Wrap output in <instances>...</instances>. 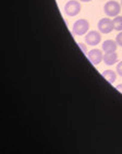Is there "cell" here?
<instances>
[{
    "instance_id": "2e32d148",
    "label": "cell",
    "mask_w": 122,
    "mask_h": 154,
    "mask_svg": "<svg viewBox=\"0 0 122 154\" xmlns=\"http://www.w3.org/2000/svg\"><path fill=\"white\" fill-rule=\"evenodd\" d=\"M121 7H122V0H121Z\"/></svg>"
},
{
    "instance_id": "7a4b0ae2",
    "label": "cell",
    "mask_w": 122,
    "mask_h": 154,
    "mask_svg": "<svg viewBox=\"0 0 122 154\" xmlns=\"http://www.w3.org/2000/svg\"><path fill=\"white\" fill-rule=\"evenodd\" d=\"M120 11H121V5L113 0L106 2V5L104 6V12L108 17H117L119 15Z\"/></svg>"
},
{
    "instance_id": "4fadbf2b",
    "label": "cell",
    "mask_w": 122,
    "mask_h": 154,
    "mask_svg": "<svg viewBox=\"0 0 122 154\" xmlns=\"http://www.w3.org/2000/svg\"><path fill=\"white\" fill-rule=\"evenodd\" d=\"M79 46H80V48L82 49V51H83L84 54H87V49H86V47H85V45H84L83 43H79Z\"/></svg>"
},
{
    "instance_id": "52a82bcc",
    "label": "cell",
    "mask_w": 122,
    "mask_h": 154,
    "mask_svg": "<svg viewBox=\"0 0 122 154\" xmlns=\"http://www.w3.org/2000/svg\"><path fill=\"white\" fill-rule=\"evenodd\" d=\"M118 46H119V45L117 44L116 41L107 39V41H105L104 43H103L101 48H103V51H104L105 53H115V51H117Z\"/></svg>"
},
{
    "instance_id": "8fae6325",
    "label": "cell",
    "mask_w": 122,
    "mask_h": 154,
    "mask_svg": "<svg viewBox=\"0 0 122 154\" xmlns=\"http://www.w3.org/2000/svg\"><path fill=\"white\" fill-rule=\"evenodd\" d=\"M116 42H117V44H118L119 46H121V47H122V31L119 33V34H118V35H117Z\"/></svg>"
},
{
    "instance_id": "30bf717a",
    "label": "cell",
    "mask_w": 122,
    "mask_h": 154,
    "mask_svg": "<svg viewBox=\"0 0 122 154\" xmlns=\"http://www.w3.org/2000/svg\"><path fill=\"white\" fill-rule=\"evenodd\" d=\"M112 22H113V27H115V30L121 32L122 31V17L117 15V17H115Z\"/></svg>"
},
{
    "instance_id": "8992f818",
    "label": "cell",
    "mask_w": 122,
    "mask_h": 154,
    "mask_svg": "<svg viewBox=\"0 0 122 154\" xmlns=\"http://www.w3.org/2000/svg\"><path fill=\"white\" fill-rule=\"evenodd\" d=\"M100 32H97V31H91L85 36V42H86V44L88 46H96V45H98L100 43Z\"/></svg>"
},
{
    "instance_id": "ba28073f",
    "label": "cell",
    "mask_w": 122,
    "mask_h": 154,
    "mask_svg": "<svg viewBox=\"0 0 122 154\" xmlns=\"http://www.w3.org/2000/svg\"><path fill=\"white\" fill-rule=\"evenodd\" d=\"M104 61H105V63L108 66L115 65V63L118 61V55H117L116 51H115V53H105Z\"/></svg>"
},
{
    "instance_id": "5bb4252c",
    "label": "cell",
    "mask_w": 122,
    "mask_h": 154,
    "mask_svg": "<svg viewBox=\"0 0 122 154\" xmlns=\"http://www.w3.org/2000/svg\"><path fill=\"white\" fill-rule=\"evenodd\" d=\"M116 89L118 90V91H119V92L122 94V84H118V85L116 86Z\"/></svg>"
},
{
    "instance_id": "6da1fadb",
    "label": "cell",
    "mask_w": 122,
    "mask_h": 154,
    "mask_svg": "<svg viewBox=\"0 0 122 154\" xmlns=\"http://www.w3.org/2000/svg\"><path fill=\"white\" fill-rule=\"evenodd\" d=\"M80 2L81 1H79V0H70V1H68L66 3V6H64L66 14L69 15V17H75V15H78L81 12V9H82Z\"/></svg>"
},
{
    "instance_id": "9c48e42d",
    "label": "cell",
    "mask_w": 122,
    "mask_h": 154,
    "mask_svg": "<svg viewBox=\"0 0 122 154\" xmlns=\"http://www.w3.org/2000/svg\"><path fill=\"white\" fill-rule=\"evenodd\" d=\"M103 77H104L109 83L113 84V82H115L117 79V71L115 72L113 70H105V71L103 72Z\"/></svg>"
},
{
    "instance_id": "3957f363",
    "label": "cell",
    "mask_w": 122,
    "mask_h": 154,
    "mask_svg": "<svg viewBox=\"0 0 122 154\" xmlns=\"http://www.w3.org/2000/svg\"><path fill=\"white\" fill-rule=\"evenodd\" d=\"M89 29V23L88 21L85 20V19H80L73 24V27H72V32L75 35H84L85 33H87Z\"/></svg>"
},
{
    "instance_id": "5b68a950",
    "label": "cell",
    "mask_w": 122,
    "mask_h": 154,
    "mask_svg": "<svg viewBox=\"0 0 122 154\" xmlns=\"http://www.w3.org/2000/svg\"><path fill=\"white\" fill-rule=\"evenodd\" d=\"M87 58L89 59V61L92 62L93 65H99L103 60H104V55H103V51L100 49H92V51H89L87 53Z\"/></svg>"
},
{
    "instance_id": "277c9868",
    "label": "cell",
    "mask_w": 122,
    "mask_h": 154,
    "mask_svg": "<svg viewBox=\"0 0 122 154\" xmlns=\"http://www.w3.org/2000/svg\"><path fill=\"white\" fill-rule=\"evenodd\" d=\"M98 30H99V32L104 33V34H108V33L112 32V31L115 30L112 20H110L109 18H104V19H101V20H99Z\"/></svg>"
},
{
    "instance_id": "9a60e30c",
    "label": "cell",
    "mask_w": 122,
    "mask_h": 154,
    "mask_svg": "<svg viewBox=\"0 0 122 154\" xmlns=\"http://www.w3.org/2000/svg\"><path fill=\"white\" fill-rule=\"evenodd\" d=\"M81 2H89V1H92V0H79Z\"/></svg>"
},
{
    "instance_id": "7c38bea8",
    "label": "cell",
    "mask_w": 122,
    "mask_h": 154,
    "mask_svg": "<svg viewBox=\"0 0 122 154\" xmlns=\"http://www.w3.org/2000/svg\"><path fill=\"white\" fill-rule=\"evenodd\" d=\"M117 73L122 77V60L117 65Z\"/></svg>"
}]
</instances>
